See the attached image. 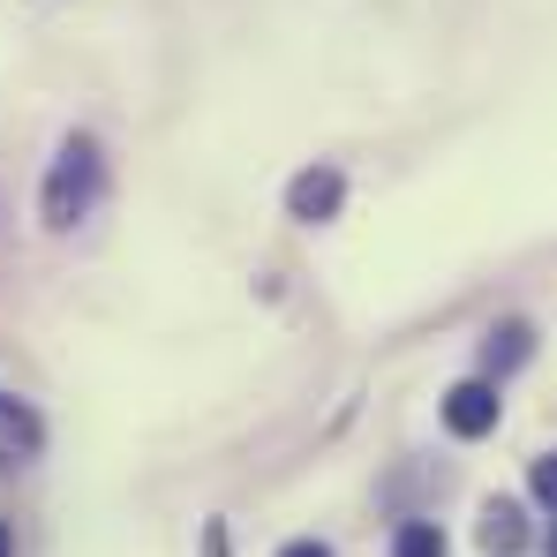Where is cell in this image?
I'll list each match as a JSON object with an SVG mask.
<instances>
[{
    "label": "cell",
    "mask_w": 557,
    "mask_h": 557,
    "mask_svg": "<svg viewBox=\"0 0 557 557\" xmlns=\"http://www.w3.org/2000/svg\"><path fill=\"white\" fill-rule=\"evenodd\" d=\"M91 196H98V144L91 136H69L61 159H53V174H46L38 211H46V226L61 234V226H76V219L91 211Z\"/></svg>",
    "instance_id": "obj_1"
},
{
    "label": "cell",
    "mask_w": 557,
    "mask_h": 557,
    "mask_svg": "<svg viewBox=\"0 0 557 557\" xmlns=\"http://www.w3.org/2000/svg\"><path fill=\"white\" fill-rule=\"evenodd\" d=\"M497 407H505V399H497L490 376L453 384V392H445V430H453V437H490V430H497Z\"/></svg>",
    "instance_id": "obj_2"
},
{
    "label": "cell",
    "mask_w": 557,
    "mask_h": 557,
    "mask_svg": "<svg viewBox=\"0 0 557 557\" xmlns=\"http://www.w3.org/2000/svg\"><path fill=\"white\" fill-rule=\"evenodd\" d=\"M339 196H347V182H339V174H332V166H309V174H301V182L286 188V211H294V219H309V226H317V219H332V211H339Z\"/></svg>",
    "instance_id": "obj_3"
},
{
    "label": "cell",
    "mask_w": 557,
    "mask_h": 557,
    "mask_svg": "<svg viewBox=\"0 0 557 557\" xmlns=\"http://www.w3.org/2000/svg\"><path fill=\"white\" fill-rule=\"evenodd\" d=\"M528 339H535V332H528V324H497V332H490V339H482V370H490V376L520 370V362H528Z\"/></svg>",
    "instance_id": "obj_4"
},
{
    "label": "cell",
    "mask_w": 557,
    "mask_h": 557,
    "mask_svg": "<svg viewBox=\"0 0 557 557\" xmlns=\"http://www.w3.org/2000/svg\"><path fill=\"white\" fill-rule=\"evenodd\" d=\"M482 543H490L497 557L520 550V543H528V528H520V505H490V512H482Z\"/></svg>",
    "instance_id": "obj_5"
},
{
    "label": "cell",
    "mask_w": 557,
    "mask_h": 557,
    "mask_svg": "<svg viewBox=\"0 0 557 557\" xmlns=\"http://www.w3.org/2000/svg\"><path fill=\"white\" fill-rule=\"evenodd\" d=\"M0 445H8V460L15 453H38V422L23 407H8V399H0Z\"/></svg>",
    "instance_id": "obj_6"
},
{
    "label": "cell",
    "mask_w": 557,
    "mask_h": 557,
    "mask_svg": "<svg viewBox=\"0 0 557 557\" xmlns=\"http://www.w3.org/2000/svg\"><path fill=\"white\" fill-rule=\"evenodd\" d=\"M392 557H445V528H437V520H407Z\"/></svg>",
    "instance_id": "obj_7"
},
{
    "label": "cell",
    "mask_w": 557,
    "mask_h": 557,
    "mask_svg": "<svg viewBox=\"0 0 557 557\" xmlns=\"http://www.w3.org/2000/svg\"><path fill=\"white\" fill-rule=\"evenodd\" d=\"M535 497L557 512V453H550V460H535Z\"/></svg>",
    "instance_id": "obj_8"
},
{
    "label": "cell",
    "mask_w": 557,
    "mask_h": 557,
    "mask_svg": "<svg viewBox=\"0 0 557 557\" xmlns=\"http://www.w3.org/2000/svg\"><path fill=\"white\" fill-rule=\"evenodd\" d=\"M278 557H332V550H324V543H286Z\"/></svg>",
    "instance_id": "obj_9"
},
{
    "label": "cell",
    "mask_w": 557,
    "mask_h": 557,
    "mask_svg": "<svg viewBox=\"0 0 557 557\" xmlns=\"http://www.w3.org/2000/svg\"><path fill=\"white\" fill-rule=\"evenodd\" d=\"M0 557H15V535H8V520H0Z\"/></svg>",
    "instance_id": "obj_10"
},
{
    "label": "cell",
    "mask_w": 557,
    "mask_h": 557,
    "mask_svg": "<svg viewBox=\"0 0 557 557\" xmlns=\"http://www.w3.org/2000/svg\"><path fill=\"white\" fill-rule=\"evenodd\" d=\"M550 557H557V535H550Z\"/></svg>",
    "instance_id": "obj_11"
}]
</instances>
